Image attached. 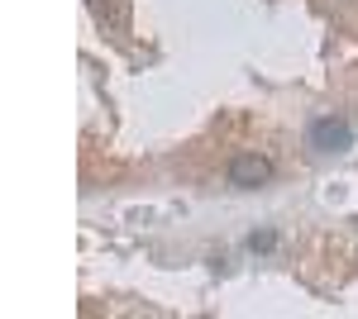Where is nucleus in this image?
<instances>
[{
  "label": "nucleus",
  "mask_w": 358,
  "mask_h": 319,
  "mask_svg": "<svg viewBox=\"0 0 358 319\" xmlns=\"http://www.w3.org/2000/svg\"><path fill=\"white\" fill-rule=\"evenodd\" d=\"M349 143H354V124H349V119L325 114V119L310 124V148H315V153H344Z\"/></svg>",
  "instance_id": "nucleus-1"
},
{
  "label": "nucleus",
  "mask_w": 358,
  "mask_h": 319,
  "mask_svg": "<svg viewBox=\"0 0 358 319\" xmlns=\"http://www.w3.org/2000/svg\"><path fill=\"white\" fill-rule=\"evenodd\" d=\"M273 243H277V234H268V229H263V234H253V239H248V248H253V253H268Z\"/></svg>",
  "instance_id": "nucleus-4"
},
{
  "label": "nucleus",
  "mask_w": 358,
  "mask_h": 319,
  "mask_svg": "<svg viewBox=\"0 0 358 319\" xmlns=\"http://www.w3.org/2000/svg\"><path fill=\"white\" fill-rule=\"evenodd\" d=\"M106 15H110V24L124 29V20H129V5H124V0H101V20H106Z\"/></svg>",
  "instance_id": "nucleus-3"
},
{
  "label": "nucleus",
  "mask_w": 358,
  "mask_h": 319,
  "mask_svg": "<svg viewBox=\"0 0 358 319\" xmlns=\"http://www.w3.org/2000/svg\"><path fill=\"white\" fill-rule=\"evenodd\" d=\"M229 181H234L239 191H258V186H268V181H273V162L258 158V153H239V158L229 162Z\"/></svg>",
  "instance_id": "nucleus-2"
}]
</instances>
